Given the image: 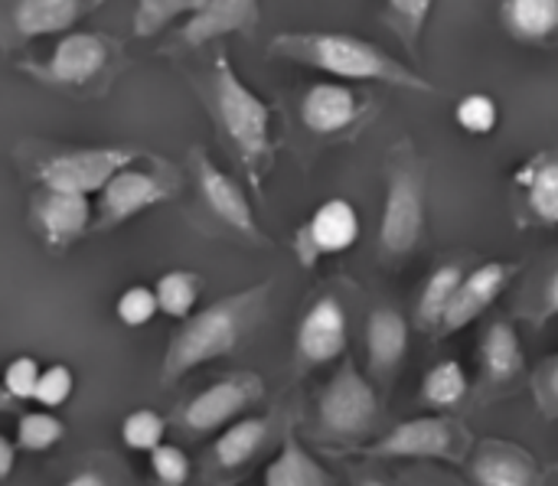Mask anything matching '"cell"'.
Segmentation results:
<instances>
[{"mask_svg":"<svg viewBox=\"0 0 558 486\" xmlns=\"http://www.w3.org/2000/svg\"><path fill=\"white\" fill-rule=\"evenodd\" d=\"M271 56L301 62L307 69H317L324 75L333 78H347V82H383L392 88H405V92H425L435 95V85L418 75L415 69H409L405 62H399L392 52H386L383 46L353 36V33H340V29H294V33H278L268 42Z\"/></svg>","mask_w":558,"mask_h":486,"instance_id":"obj_1","label":"cell"},{"mask_svg":"<svg viewBox=\"0 0 558 486\" xmlns=\"http://www.w3.org/2000/svg\"><path fill=\"white\" fill-rule=\"evenodd\" d=\"M206 105H209L216 127L229 141V147L239 154L248 183L262 190V177L275 157L271 105L255 88L245 85V78L232 65L226 49L213 56L209 75H206Z\"/></svg>","mask_w":558,"mask_h":486,"instance_id":"obj_2","label":"cell"},{"mask_svg":"<svg viewBox=\"0 0 558 486\" xmlns=\"http://www.w3.org/2000/svg\"><path fill=\"white\" fill-rule=\"evenodd\" d=\"M268 288H271V281L255 284L248 291L229 294V297L196 311L193 317H186L183 327L170 340V350L163 360V382H173L213 360L229 356L239 347V340L245 337L258 307L265 304Z\"/></svg>","mask_w":558,"mask_h":486,"instance_id":"obj_3","label":"cell"},{"mask_svg":"<svg viewBox=\"0 0 558 486\" xmlns=\"http://www.w3.org/2000/svg\"><path fill=\"white\" fill-rule=\"evenodd\" d=\"M425 235V163L412 150V144H399L389 150L386 170V199L379 219V245L383 255L402 258Z\"/></svg>","mask_w":558,"mask_h":486,"instance_id":"obj_4","label":"cell"},{"mask_svg":"<svg viewBox=\"0 0 558 486\" xmlns=\"http://www.w3.org/2000/svg\"><path fill=\"white\" fill-rule=\"evenodd\" d=\"M121 59V42L108 33L95 29H72L59 36L46 59L16 62V69L39 85L52 88H88L92 82L105 78L111 65Z\"/></svg>","mask_w":558,"mask_h":486,"instance_id":"obj_5","label":"cell"},{"mask_svg":"<svg viewBox=\"0 0 558 486\" xmlns=\"http://www.w3.org/2000/svg\"><path fill=\"white\" fill-rule=\"evenodd\" d=\"M173 190H177V173L163 160L147 157V163H141V157H137L134 163L121 167L98 193L95 232H108V229L147 212L150 206L170 199Z\"/></svg>","mask_w":558,"mask_h":486,"instance_id":"obj_6","label":"cell"},{"mask_svg":"<svg viewBox=\"0 0 558 486\" xmlns=\"http://www.w3.org/2000/svg\"><path fill=\"white\" fill-rule=\"evenodd\" d=\"M144 157L134 147H52L33 163L39 186L95 196L128 163Z\"/></svg>","mask_w":558,"mask_h":486,"instance_id":"obj_7","label":"cell"},{"mask_svg":"<svg viewBox=\"0 0 558 486\" xmlns=\"http://www.w3.org/2000/svg\"><path fill=\"white\" fill-rule=\"evenodd\" d=\"M105 0H0V42L16 52L26 42L72 33Z\"/></svg>","mask_w":558,"mask_h":486,"instance_id":"obj_8","label":"cell"},{"mask_svg":"<svg viewBox=\"0 0 558 486\" xmlns=\"http://www.w3.org/2000/svg\"><path fill=\"white\" fill-rule=\"evenodd\" d=\"M376 389L360 376L353 363H343L320 396V428L333 438H360L376 425Z\"/></svg>","mask_w":558,"mask_h":486,"instance_id":"obj_9","label":"cell"},{"mask_svg":"<svg viewBox=\"0 0 558 486\" xmlns=\"http://www.w3.org/2000/svg\"><path fill=\"white\" fill-rule=\"evenodd\" d=\"M190 170H193V183L199 190L203 206L226 229H232L235 235H245L248 242H265L262 229L255 222V209H252V203H248V196L235 177H229L219 163H213L203 147L190 150Z\"/></svg>","mask_w":558,"mask_h":486,"instance_id":"obj_10","label":"cell"},{"mask_svg":"<svg viewBox=\"0 0 558 486\" xmlns=\"http://www.w3.org/2000/svg\"><path fill=\"white\" fill-rule=\"evenodd\" d=\"M360 229H363V222H360V212L350 199H343V196L324 199L311 212V219L298 229L294 252H298L301 265L311 268L327 255L350 252L360 242Z\"/></svg>","mask_w":558,"mask_h":486,"instance_id":"obj_11","label":"cell"},{"mask_svg":"<svg viewBox=\"0 0 558 486\" xmlns=\"http://www.w3.org/2000/svg\"><path fill=\"white\" fill-rule=\"evenodd\" d=\"M360 454L409 461H461V441L448 418H412L392 428L376 445L360 448Z\"/></svg>","mask_w":558,"mask_h":486,"instance_id":"obj_12","label":"cell"},{"mask_svg":"<svg viewBox=\"0 0 558 486\" xmlns=\"http://www.w3.org/2000/svg\"><path fill=\"white\" fill-rule=\"evenodd\" d=\"M262 396H265V382L258 376H252V373L226 376V379L213 382L209 389L196 392L183 405V428L193 432V435L216 432V428L229 425L235 415H242Z\"/></svg>","mask_w":558,"mask_h":486,"instance_id":"obj_13","label":"cell"},{"mask_svg":"<svg viewBox=\"0 0 558 486\" xmlns=\"http://www.w3.org/2000/svg\"><path fill=\"white\" fill-rule=\"evenodd\" d=\"M33 226L39 229L43 242L49 248H65L75 239H82L88 229H95V206L85 193H65L43 186L29 203Z\"/></svg>","mask_w":558,"mask_h":486,"instance_id":"obj_14","label":"cell"},{"mask_svg":"<svg viewBox=\"0 0 558 486\" xmlns=\"http://www.w3.org/2000/svg\"><path fill=\"white\" fill-rule=\"evenodd\" d=\"M347 311L333 294L317 297L298 324V360L304 366H327L347 353Z\"/></svg>","mask_w":558,"mask_h":486,"instance_id":"obj_15","label":"cell"},{"mask_svg":"<svg viewBox=\"0 0 558 486\" xmlns=\"http://www.w3.org/2000/svg\"><path fill=\"white\" fill-rule=\"evenodd\" d=\"M366 114V98L343 82H317L301 98V124L317 137H337L356 127Z\"/></svg>","mask_w":558,"mask_h":486,"instance_id":"obj_16","label":"cell"},{"mask_svg":"<svg viewBox=\"0 0 558 486\" xmlns=\"http://www.w3.org/2000/svg\"><path fill=\"white\" fill-rule=\"evenodd\" d=\"M513 275H517V265H507V262H484L474 271H468L438 333H458L468 324H474L481 314H487L490 304L507 291Z\"/></svg>","mask_w":558,"mask_h":486,"instance_id":"obj_17","label":"cell"},{"mask_svg":"<svg viewBox=\"0 0 558 486\" xmlns=\"http://www.w3.org/2000/svg\"><path fill=\"white\" fill-rule=\"evenodd\" d=\"M262 20V0H206L180 29L183 46H209L222 36H248Z\"/></svg>","mask_w":558,"mask_h":486,"instance_id":"obj_18","label":"cell"},{"mask_svg":"<svg viewBox=\"0 0 558 486\" xmlns=\"http://www.w3.org/2000/svg\"><path fill=\"white\" fill-rule=\"evenodd\" d=\"M471 477L477 486H536V461L510 445V441H487L471 461Z\"/></svg>","mask_w":558,"mask_h":486,"instance_id":"obj_19","label":"cell"},{"mask_svg":"<svg viewBox=\"0 0 558 486\" xmlns=\"http://www.w3.org/2000/svg\"><path fill=\"white\" fill-rule=\"evenodd\" d=\"M523 209L539 226H558V154L530 157L513 177Z\"/></svg>","mask_w":558,"mask_h":486,"instance_id":"obj_20","label":"cell"},{"mask_svg":"<svg viewBox=\"0 0 558 486\" xmlns=\"http://www.w3.org/2000/svg\"><path fill=\"white\" fill-rule=\"evenodd\" d=\"M500 26L526 46H556L558 0H500Z\"/></svg>","mask_w":558,"mask_h":486,"instance_id":"obj_21","label":"cell"},{"mask_svg":"<svg viewBox=\"0 0 558 486\" xmlns=\"http://www.w3.org/2000/svg\"><path fill=\"white\" fill-rule=\"evenodd\" d=\"M409 350V324L396 307H376L366 324V353L376 376H392Z\"/></svg>","mask_w":558,"mask_h":486,"instance_id":"obj_22","label":"cell"},{"mask_svg":"<svg viewBox=\"0 0 558 486\" xmlns=\"http://www.w3.org/2000/svg\"><path fill=\"white\" fill-rule=\"evenodd\" d=\"M481 363H484V376L490 386H510L513 379L523 376L526 353L513 324L497 320L487 327L484 343H481Z\"/></svg>","mask_w":558,"mask_h":486,"instance_id":"obj_23","label":"cell"},{"mask_svg":"<svg viewBox=\"0 0 558 486\" xmlns=\"http://www.w3.org/2000/svg\"><path fill=\"white\" fill-rule=\"evenodd\" d=\"M265 486H330V477L304 451V445L294 435H288L278 458L265 467Z\"/></svg>","mask_w":558,"mask_h":486,"instance_id":"obj_24","label":"cell"},{"mask_svg":"<svg viewBox=\"0 0 558 486\" xmlns=\"http://www.w3.org/2000/svg\"><path fill=\"white\" fill-rule=\"evenodd\" d=\"M464 275L468 271L461 265H454V262L441 265V268H435L428 275V281L422 288V297H418V327L422 330H428V333L441 330V324H445V317H448V311H451V304L458 297V288H461Z\"/></svg>","mask_w":558,"mask_h":486,"instance_id":"obj_25","label":"cell"},{"mask_svg":"<svg viewBox=\"0 0 558 486\" xmlns=\"http://www.w3.org/2000/svg\"><path fill=\"white\" fill-rule=\"evenodd\" d=\"M268 441V422L265 418H242V422H232L213 445V461L222 467V471H239L245 467L258 451L262 445Z\"/></svg>","mask_w":558,"mask_h":486,"instance_id":"obj_26","label":"cell"},{"mask_svg":"<svg viewBox=\"0 0 558 486\" xmlns=\"http://www.w3.org/2000/svg\"><path fill=\"white\" fill-rule=\"evenodd\" d=\"M154 291H157V301H160V314H167L170 320H186L196 311L203 281H199V275L177 268V271L160 275Z\"/></svg>","mask_w":558,"mask_h":486,"instance_id":"obj_27","label":"cell"},{"mask_svg":"<svg viewBox=\"0 0 558 486\" xmlns=\"http://www.w3.org/2000/svg\"><path fill=\"white\" fill-rule=\"evenodd\" d=\"M468 373L458 360H445L438 366H432L425 373V382H422V402L432 405V409H454L468 399Z\"/></svg>","mask_w":558,"mask_h":486,"instance_id":"obj_28","label":"cell"},{"mask_svg":"<svg viewBox=\"0 0 558 486\" xmlns=\"http://www.w3.org/2000/svg\"><path fill=\"white\" fill-rule=\"evenodd\" d=\"M206 0H134V16H131V33L137 39H150L160 29H167L180 16H193Z\"/></svg>","mask_w":558,"mask_h":486,"instance_id":"obj_29","label":"cell"},{"mask_svg":"<svg viewBox=\"0 0 558 486\" xmlns=\"http://www.w3.org/2000/svg\"><path fill=\"white\" fill-rule=\"evenodd\" d=\"M435 0H386V23L405 46V52L415 59L422 49V33L432 16Z\"/></svg>","mask_w":558,"mask_h":486,"instance_id":"obj_30","label":"cell"},{"mask_svg":"<svg viewBox=\"0 0 558 486\" xmlns=\"http://www.w3.org/2000/svg\"><path fill=\"white\" fill-rule=\"evenodd\" d=\"M454 121L471 137H487L500 124V105L487 92H471L454 105Z\"/></svg>","mask_w":558,"mask_h":486,"instance_id":"obj_31","label":"cell"},{"mask_svg":"<svg viewBox=\"0 0 558 486\" xmlns=\"http://www.w3.org/2000/svg\"><path fill=\"white\" fill-rule=\"evenodd\" d=\"M62 435H65V425L49 409L26 412L16 422V445H20V451H33V454L49 451V448H56L62 441Z\"/></svg>","mask_w":558,"mask_h":486,"instance_id":"obj_32","label":"cell"},{"mask_svg":"<svg viewBox=\"0 0 558 486\" xmlns=\"http://www.w3.org/2000/svg\"><path fill=\"white\" fill-rule=\"evenodd\" d=\"M163 432H167V422L154 409H137V412L124 415V422H121V441L128 451H137V454H150L154 448H160Z\"/></svg>","mask_w":558,"mask_h":486,"instance_id":"obj_33","label":"cell"},{"mask_svg":"<svg viewBox=\"0 0 558 486\" xmlns=\"http://www.w3.org/2000/svg\"><path fill=\"white\" fill-rule=\"evenodd\" d=\"M114 314L124 327L137 330V327H147L157 314H160V301H157V291L147 288V284H131L121 291L118 304H114Z\"/></svg>","mask_w":558,"mask_h":486,"instance_id":"obj_34","label":"cell"},{"mask_svg":"<svg viewBox=\"0 0 558 486\" xmlns=\"http://www.w3.org/2000/svg\"><path fill=\"white\" fill-rule=\"evenodd\" d=\"M72 389H75V376H72V369H69V366H62V363H56V366H46V369H43L33 402H36L39 409L56 412V409H62V405L72 399Z\"/></svg>","mask_w":558,"mask_h":486,"instance_id":"obj_35","label":"cell"},{"mask_svg":"<svg viewBox=\"0 0 558 486\" xmlns=\"http://www.w3.org/2000/svg\"><path fill=\"white\" fill-rule=\"evenodd\" d=\"M39 363L33 356H16L7 363L3 369V392L7 399H16V402H29L36 396V386H39Z\"/></svg>","mask_w":558,"mask_h":486,"instance_id":"obj_36","label":"cell"},{"mask_svg":"<svg viewBox=\"0 0 558 486\" xmlns=\"http://www.w3.org/2000/svg\"><path fill=\"white\" fill-rule=\"evenodd\" d=\"M147 458H150V474L160 486H183L190 481V458L177 445H160Z\"/></svg>","mask_w":558,"mask_h":486,"instance_id":"obj_37","label":"cell"},{"mask_svg":"<svg viewBox=\"0 0 558 486\" xmlns=\"http://www.w3.org/2000/svg\"><path fill=\"white\" fill-rule=\"evenodd\" d=\"M533 396H536V405L539 412L556 422L558 418V353L543 360L533 373Z\"/></svg>","mask_w":558,"mask_h":486,"instance_id":"obj_38","label":"cell"},{"mask_svg":"<svg viewBox=\"0 0 558 486\" xmlns=\"http://www.w3.org/2000/svg\"><path fill=\"white\" fill-rule=\"evenodd\" d=\"M539 314L543 317H558V265L553 268V275L546 278V288H543V304H539Z\"/></svg>","mask_w":558,"mask_h":486,"instance_id":"obj_39","label":"cell"},{"mask_svg":"<svg viewBox=\"0 0 558 486\" xmlns=\"http://www.w3.org/2000/svg\"><path fill=\"white\" fill-rule=\"evenodd\" d=\"M16 441L10 438H0V481H10L13 467H16Z\"/></svg>","mask_w":558,"mask_h":486,"instance_id":"obj_40","label":"cell"},{"mask_svg":"<svg viewBox=\"0 0 558 486\" xmlns=\"http://www.w3.org/2000/svg\"><path fill=\"white\" fill-rule=\"evenodd\" d=\"M62 486H108L98 474H92V471H85V474H75L72 481H65Z\"/></svg>","mask_w":558,"mask_h":486,"instance_id":"obj_41","label":"cell"},{"mask_svg":"<svg viewBox=\"0 0 558 486\" xmlns=\"http://www.w3.org/2000/svg\"><path fill=\"white\" fill-rule=\"evenodd\" d=\"M360 486H389V484H383V481H366V484H360Z\"/></svg>","mask_w":558,"mask_h":486,"instance_id":"obj_42","label":"cell"},{"mask_svg":"<svg viewBox=\"0 0 558 486\" xmlns=\"http://www.w3.org/2000/svg\"><path fill=\"white\" fill-rule=\"evenodd\" d=\"M553 471H556V474H558V464H556V467H553Z\"/></svg>","mask_w":558,"mask_h":486,"instance_id":"obj_43","label":"cell"}]
</instances>
